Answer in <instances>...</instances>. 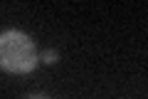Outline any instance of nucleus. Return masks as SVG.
<instances>
[{
	"label": "nucleus",
	"instance_id": "2",
	"mask_svg": "<svg viewBox=\"0 0 148 99\" xmlns=\"http://www.w3.org/2000/svg\"><path fill=\"white\" fill-rule=\"evenodd\" d=\"M40 60H42L45 64H57L59 55H57V50H45V52L40 55Z\"/></svg>",
	"mask_w": 148,
	"mask_h": 99
},
{
	"label": "nucleus",
	"instance_id": "3",
	"mask_svg": "<svg viewBox=\"0 0 148 99\" xmlns=\"http://www.w3.org/2000/svg\"><path fill=\"white\" fill-rule=\"evenodd\" d=\"M27 99H47V97H40V94H35V97H27Z\"/></svg>",
	"mask_w": 148,
	"mask_h": 99
},
{
	"label": "nucleus",
	"instance_id": "1",
	"mask_svg": "<svg viewBox=\"0 0 148 99\" xmlns=\"http://www.w3.org/2000/svg\"><path fill=\"white\" fill-rule=\"evenodd\" d=\"M40 62L35 40L20 30H3L0 35V67L8 74H30Z\"/></svg>",
	"mask_w": 148,
	"mask_h": 99
}]
</instances>
